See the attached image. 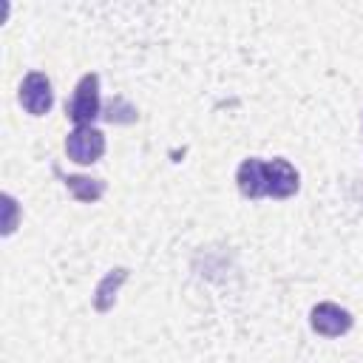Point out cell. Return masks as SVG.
Returning <instances> with one entry per match:
<instances>
[{
  "mask_svg": "<svg viewBox=\"0 0 363 363\" xmlns=\"http://www.w3.org/2000/svg\"><path fill=\"white\" fill-rule=\"evenodd\" d=\"M65 116L79 128V125H91L96 116H102V102H99V77L91 71L85 74L77 88L74 96L65 102Z\"/></svg>",
  "mask_w": 363,
  "mask_h": 363,
  "instance_id": "1",
  "label": "cell"
},
{
  "mask_svg": "<svg viewBox=\"0 0 363 363\" xmlns=\"http://www.w3.org/2000/svg\"><path fill=\"white\" fill-rule=\"evenodd\" d=\"M65 153L77 164H94L105 153V133L94 125H79L65 136Z\"/></svg>",
  "mask_w": 363,
  "mask_h": 363,
  "instance_id": "2",
  "label": "cell"
},
{
  "mask_svg": "<svg viewBox=\"0 0 363 363\" xmlns=\"http://www.w3.org/2000/svg\"><path fill=\"white\" fill-rule=\"evenodd\" d=\"M20 105L31 113V116H45L54 105V91H51V79L43 71H28L20 82Z\"/></svg>",
  "mask_w": 363,
  "mask_h": 363,
  "instance_id": "3",
  "label": "cell"
},
{
  "mask_svg": "<svg viewBox=\"0 0 363 363\" xmlns=\"http://www.w3.org/2000/svg\"><path fill=\"white\" fill-rule=\"evenodd\" d=\"M352 323H354V318L349 315V309H343L332 301L315 303L309 312V326L323 337H340L352 329Z\"/></svg>",
  "mask_w": 363,
  "mask_h": 363,
  "instance_id": "4",
  "label": "cell"
},
{
  "mask_svg": "<svg viewBox=\"0 0 363 363\" xmlns=\"http://www.w3.org/2000/svg\"><path fill=\"white\" fill-rule=\"evenodd\" d=\"M301 187L298 170L286 159H272L267 162V196L272 199H289Z\"/></svg>",
  "mask_w": 363,
  "mask_h": 363,
  "instance_id": "5",
  "label": "cell"
},
{
  "mask_svg": "<svg viewBox=\"0 0 363 363\" xmlns=\"http://www.w3.org/2000/svg\"><path fill=\"white\" fill-rule=\"evenodd\" d=\"M235 182H238L241 196H247V199H261V196H267V162H261L258 156L244 159V162L238 164Z\"/></svg>",
  "mask_w": 363,
  "mask_h": 363,
  "instance_id": "6",
  "label": "cell"
},
{
  "mask_svg": "<svg viewBox=\"0 0 363 363\" xmlns=\"http://www.w3.org/2000/svg\"><path fill=\"white\" fill-rule=\"evenodd\" d=\"M54 173L62 179V184H65V190L77 199V201H85V204H91V201H96V199H102L105 196V182L102 179H91V176H74V173H62L57 164H54Z\"/></svg>",
  "mask_w": 363,
  "mask_h": 363,
  "instance_id": "7",
  "label": "cell"
},
{
  "mask_svg": "<svg viewBox=\"0 0 363 363\" xmlns=\"http://www.w3.org/2000/svg\"><path fill=\"white\" fill-rule=\"evenodd\" d=\"M125 281H128V269H125V267L111 269V272L99 281V286H96L94 306H96L99 312H108V309L113 306V301H116V289H119V284H125Z\"/></svg>",
  "mask_w": 363,
  "mask_h": 363,
  "instance_id": "8",
  "label": "cell"
},
{
  "mask_svg": "<svg viewBox=\"0 0 363 363\" xmlns=\"http://www.w3.org/2000/svg\"><path fill=\"white\" fill-rule=\"evenodd\" d=\"M136 108L125 99V96H113L105 108H102V119L105 122H111V125H130V122H136Z\"/></svg>",
  "mask_w": 363,
  "mask_h": 363,
  "instance_id": "9",
  "label": "cell"
},
{
  "mask_svg": "<svg viewBox=\"0 0 363 363\" xmlns=\"http://www.w3.org/2000/svg\"><path fill=\"white\" fill-rule=\"evenodd\" d=\"M6 204H9V221H6V233H11V230H14V199H11V196H6Z\"/></svg>",
  "mask_w": 363,
  "mask_h": 363,
  "instance_id": "10",
  "label": "cell"
}]
</instances>
